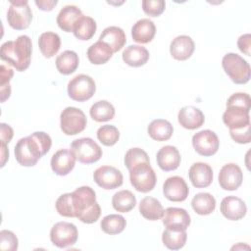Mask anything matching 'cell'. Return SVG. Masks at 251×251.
Returning <instances> with one entry per match:
<instances>
[{"label":"cell","mask_w":251,"mask_h":251,"mask_svg":"<svg viewBox=\"0 0 251 251\" xmlns=\"http://www.w3.org/2000/svg\"><path fill=\"white\" fill-rule=\"evenodd\" d=\"M147 132L149 136L156 141H166L172 137L174 127L169 121L164 119H156L149 124Z\"/></svg>","instance_id":"4316f807"},{"label":"cell","mask_w":251,"mask_h":251,"mask_svg":"<svg viewBox=\"0 0 251 251\" xmlns=\"http://www.w3.org/2000/svg\"><path fill=\"white\" fill-rule=\"evenodd\" d=\"M230 137L239 144H247L251 141V125H247L244 127L229 129Z\"/></svg>","instance_id":"7bdbcfd3"},{"label":"cell","mask_w":251,"mask_h":251,"mask_svg":"<svg viewBox=\"0 0 251 251\" xmlns=\"http://www.w3.org/2000/svg\"><path fill=\"white\" fill-rule=\"evenodd\" d=\"M226 105H236L241 106L247 109H250L251 106V98L249 94L244 92H236L233 93L226 101Z\"/></svg>","instance_id":"ee69618b"},{"label":"cell","mask_w":251,"mask_h":251,"mask_svg":"<svg viewBox=\"0 0 251 251\" xmlns=\"http://www.w3.org/2000/svg\"><path fill=\"white\" fill-rule=\"evenodd\" d=\"M11 95V85L10 83H6L3 85H0V96H1V102H5Z\"/></svg>","instance_id":"681fc988"},{"label":"cell","mask_w":251,"mask_h":251,"mask_svg":"<svg viewBox=\"0 0 251 251\" xmlns=\"http://www.w3.org/2000/svg\"><path fill=\"white\" fill-rule=\"evenodd\" d=\"M220 210L225 218L230 221H239L245 217L247 207L245 202L236 196L225 197L220 205Z\"/></svg>","instance_id":"ac0fdd59"},{"label":"cell","mask_w":251,"mask_h":251,"mask_svg":"<svg viewBox=\"0 0 251 251\" xmlns=\"http://www.w3.org/2000/svg\"><path fill=\"white\" fill-rule=\"evenodd\" d=\"M141 5L143 12L150 17L160 16L166 7V3L163 0H143Z\"/></svg>","instance_id":"b9f144b4"},{"label":"cell","mask_w":251,"mask_h":251,"mask_svg":"<svg viewBox=\"0 0 251 251\" xmlns=\"http://www.w3.org/2000/svg\"><path fill=\"white\" fill-rule=\"evenodd\" d=\"M163 193L170 201L182 202L187 198L189 188L181 176H174L165 180L163 184Z\"/></svg>","instance_id":"5bb4252c"},{"label":"cell","mask_w":251,"mask_h":251,"mask_svg":"<svg viewBox=\"0 0 251 251\" xmlns=\"http://www.w3.org/2000/svg\"><path fill=\"white\" fill-rule=\"evenodd\" d=\"M112 205L116 211L127 213L135 207L136 198L129 190H120L113 195Z\"/></svg>","instance_id":"e575fe53"},{"label":"cell","mask_w":251,"mask_h":251,"mask_svg":"<svg viewBox=\"0 0 251 251\" xmlns=\"http://www.w3.org/2000/svg\"><path fill=\"white\" fill-rule=\"evenodd\" d=\"M192 145L199 155L210 157L217 153L220 141L218 135L214 131L204 129L196 132L192 136Z\"/></svg>","instance_id":"8fae6325"},{"label":"cell","mask_w":251,"mask_h":251,"mask_svg":"<svg viewBox=\"0 0 251 251\" xmlns=\"http://www.w3.org/2000/svg\"><path fill=\"white\" fill-rule=\"evenodd\" d=\"M191 206L194 212L198 215H210L216 208V199L208 192H200L192 198Z\"/></svg>","instance_id":"1f68e13d"},{"label":"cell","mask_w":251,"mask_h":251,"mask_svg":"<svg viewBox=\"0 0 251 251\" xmlns=\"http://www.w3.org/2000/svg\"><path fill=\"white\" fill-rule=\"evenodd\" d=\"M139 212L146 220L158 221L162 219L164 208L159 200L151 196H146L139 203Z\"/></svg>","instance_id":"f1b7e54d"},{"label":"cell","mask_w":251,"mask_h":251,"mask_svg":"<svg viewBox=\"0 0 251 251\" xmlns=\"http://www.w3.org/2000/svg\"><path fill=\"white\" fill-rule=\"evenodd\" d=\"M9 159V150L7 149V143L1 141V168H3Z\"/></svg>","instance_id":"f907efd6"},{"label":"cell","mask_w":251,"mask_h":251,"mask_svg":"<svg viewBox=\"0 0 251 251\" xmlns=\"http://www.w3.org/2000/svg\"><path fill=\"white\" fill-rule=\"evenodd\" d=\"M14 75L12 69L6 67L5 65H1V74H0V85L10 83V80Z\"/></svg>","instance_id":"7dc6e473"},{"label":"cell","mask_w":251,"mask_h":251,"mask_svg":"<svg viewBox=\"0 0 251 251\" xmlns=\"http://www.w3.org/2000/svg\"><path fill=\"white\" fill-rule=\"evenodd\" d=\"M89 114L92 120H94L95 122H98V123L107 122L114 118L115 108L110 102L106 100H100L95 102L91 106L89 110Z\"/></svg>","instance_id":"d590c367"},{"label":"cell","mask_w":251,"mask_h":251,"mask_svg":"<svg viewBox=\"0 0 251 251\" xmlns=\"http://www.w3.org/2000/svg\"><path fill=\"white\" fill-rule=\"evenodd\" d=\"M86 55L91 64L102 65L112 58L113 51L108 44L98 40L88 48Z\"/></svg>","instance_id":"f546056e"},{"label":"cell","mask_w":251,"mask_h":251,"mask_svg":"<svg viewBox=\"0 0 251 251\" xmlns=\"http://www.w3.org/2000/svg\"><path fill=\"white\" fill-rule=\"evenodd\" d=\"M75 159L82 164H93L102 157L101 147L90 137L75 139L71 144Z\"/></svg>","instance_id":"52a82bcc"},{"label":"cell","mask_w":251,"mask_h":251,"mask_svg":"<svg viewBox=\"0 0 251 251\" xmlns=\"http://www.w3.org/2000/svg\"><path fill=\"white\" fill-rule=\"evenodd\" d=\"M242 180V171L240 167L234 163L226 164L220 170L219 184L225 190H236L241 185Z\"/></svg>","instance_id":"4fadbf2b"},{"label":"cell","mask_w":251,"mask_h":251,"mask_svg":"<svg viewBox=\"0 0 251 251\" xmlns=\"http://www.w3.org/2000/svg\"><path fill=\"white\" fill-rule=\"evenodd\" d=\"M19 241L15 233L11 230L2 229L0 231V249L8 251H16Z\"/></svg>","instance_id":"60d3db41"},{"label":"cell","mask_w":251,"mask_h":251,"mask_svg":"<svg viewBox=\"0 0 251 251\" xmlns=\"http://www.w3.org/2000/svg\"><path fill=\"white\" fill-rule=\"evenodd\" d=\"M32 21V12L26 0H12L7 12L9 25L17 30L25 29Z\"/></svg>","instance_id":"8992f818"},{"label":"cell","mask_w":251,"mask_h":251,"mask_svg":"<svg viewBox=\"0 0 251 251\" xmlns=\"http://www.w3.org/2000/svg\"><path fill=\"white\" fill-rule=\"evenodd\" d=\"M55 207L59 215L67 218H75L72 193H65L59 196Z\"/></svg>","instance_id":"f35d334b"},{"label":"cell","mask_w":251,"mask_h":251,"mask_svg":"<svg viewBox=\"0 0 251 251\" xmlns=\"http://www.w3.org/2000/svg\"><path fill=\"white\" fill-rule=\"evenodd\" d=\"M96 91L94 79L87 75L79 74L73 77L68 83L69 97L77 102L89 100Z\"/></svg>","instance_id":"9c48e42d"},{"label":"cell","mask_w":251,"mask_h":251,"mask_svg":"<svg viewBox=\"0 0 251 251\" xmlns=\"http://www.w3.org/2000/svg\"><path fill=\"white\" fill-rule=\"evenodd\" d=\"M250 46H251V35L249 33H245L239 36L237 40L238 49L247 56H250Z\"/></svg>","instance_id":"f6af8a7d"},{"label":"cell","mask_w":251,"mask_h":251,"mask_svg":"<svg viewBox=\"0 0 251 251\" xmlns=\"http://www.w3.org/2000/svg\"><path fill=\"white\" fill-rule=\"evenodd\" d=\"M222 66L232 82L245 84L249 81L251 76L250 65L240 55L236 53L226 54L223 57Z\"/></svg>","instance_id":"277c9868"},{"label":"cell","mask_w":251,"mask_h":251,"mask_svg":"<svg viewBox=\"0 0 251 251\" xmlns=\"http://www.w3.org/2000/svg\"><path fill=\"white\" fill-rule=\"evenodd\" d=\"M87 125L85 114L78 108L67 107L60 115V126L63 133L75 135L83 131Z\"/></svg>","instance_id":"ba28073f"},{"label":"cell","mask_w":251,"mask_h":251,"mask_svg":"<svg viewBox=\"0 0 251 251\" xmlns=\"http://www.w3.org/2000/svg\"><path fill=\"white\" fill-rule=\"evenodd\" d=\"M177 120L182 127L193 130L202 126L205 122V117L200 109L194 106H184L179 110Z\"/></svg>","instance_id":"44dd1931"},{"label":"cell","mask_w":251,"mask_h":251,"mask_svg":"<svg viewBox=\"0 0 251 251\" xmlns=\"http://www.w3.org/2000/svg\"><path fill=\"white\" fill-rule=\"evenodd\" d=\"M124 62L130 67H141L149 60V51L141 45H129L122 54Z\"/></svg>","instance_id":"484cf974"},{"label":"cell","mask_w":251,"mask_h":251,"mask_svg":"<svg viewBox=\"0 0 251 251\" xmlns=\"http://www.w3.org/2000/svg\"><path fill=\"white\" fill-rule=\"evenodd\" d=\"M31 53V39L27 35H20L16 40H9L2 44L0 57L18 72H24L29 67Z\"/></svg>","instance_id":"7a4b0ae2"},{"label":"cell","mask_w":251,"mask_h":251,"mask_svg":"<svg viewBox=\"0 0 251 251\" xmlns=\"http://www.w3.org/2000/svg\"><path fill=\"white\" fill-rule=\"evenodd\" d=\"M94 181L104 189H115L123 184L124 176L120 170L112 166H101L93 173Z\"/></svg>","instance_id":"7c38bea8"},{"label":"cell","mask_w":251,"mask_h":251,"mask_svg":"<svg viewBox=\"0 0 251 251\" xmlns=\"http://www.w3.org/2000/svg\"><path fill=\"white\" fill-rule=\"evenodd\" d=\"M75 156L70 149H60L51 158V169L57 176L69 175L75 165Z\"/></svg>","instance_id":"e0dca14e"},{"label":"cell","mask_w":251,"mask_h":251,"mask_svg":"<svg viewBox=\"0 0 251 251\" xmlns=\"http://www.w3.org/2000/svg\"><path fill=\"white\" fill-rule=\"evenodd\" d=\"M72 196L75 218L84 224H93L99 219L101 208L96 201L95 191L90 186L76 188Z\"/></svg>","instance_id":"3957f363"},{"label":"cell","mask_w":251,"mask_h":251,"mask_svg":"<svg viewBox=\"0 0 251 251\" xmlns=\"http://www.w3.org/2000/svg\"><path fill=\"white\" fill-rule=\"evenodd\" d=\"M124 161H125V165L127 168V170H130L133 166H135L139 163H142V162L150 163L148 154L143 149L138 148V147L128 149L125 155Z\"/></svg>","instance_id":"ab89813d"},{"label":"cell","mask_w":251,"mask_h":251,"mask_svg":"<svg viewBox=\"0 0 251 251\" xmlns=\"http://www.w3.org/2000/svg\"><path fill=\"white\" fill-rule=\"evenodd\" d=\"M97 25L94 19L82 15L74 27V35L79 40H89L96 32Z\"/></svg>","instance_id":"836d02e7"},{"label":"cell","mask_w":251,"mask_h":251,"mask_svg":"<svg viewBox=\"0 0 251 251\" xmlns=\"http://www.w3.org/2000/svg\"><path fill=\"white\" fill-rule=\"evenodd\" d=\"M195 44L192 38L188 35H178L170 45V53L172 57L178 61L187 60L194 52Z\"/></svg>","instance_id":"7402d4cb"},{"label":"cell","mask_w":251,"mask_h":251,"mask_svg":"<svg viewBox=\"0 0 251 251\" xmlns=\"http://www.w3.org/2000/svg\"><path fill=\"white\" fill-rule=\"evenodd\" d=\"M188 176L192 185L196 188L208 187L213 181L212 168L202 162L194 163L189 169Z\"/></svg>","instance_id":"d6986e66"},{"label":"cell","mask_w":251,"mask_h":251,"mask_svg":"<svg viewBox=\"0 0 251 251\" xmlns=\"http://www.w3.org/2000/svg\"><path fill=\"white\" fill-rule=\"evenodd\" d=\"M97 138L103 145L113 146L120 138V131L113 125H105L97 129Z\"/></svg>","instance_id":"74e56055"},{"label":"cell","mask_w":251,"mask_h":251,"mask_svg":"<svg viewBox=\"0 0 251 251\" xmlns=\"http://www.w3.org/2000/svg\"><path fill=\"white\" fill-rule=\"evenodd\" d=\"M38 46L42 55L46 58L55 56L61 47L60 36L52 31H46L40 34L38 38Z\"/></svg>","instance_id":"83f0119b"},{"label":"cell","mask_w":251,"mask_h":251,"mask_svg":"<svg viewBox=\"0 0 251 251\" xmlns=\"http://www.w3.org/2000/svg\"><path fill=\"white\" fill-rule=\"evenodd\" d=\"M187 233L184 229L166 228L162 233V241L170 250L181 249L186 242Z\"/></svg>","instance_id":"d6a6232c"},{"label":"cell","mask_w":251,"mask_h":251,"mask_svg":"<svg viewBox=\"0 0 251 251\" xmlns=\"http://www.w3.org/2000/svg\"><path fill=\"white\" fill-rule=\"evenodd\" d=\"M78 231L76 226L68 222L56 223L50 230V240L58 248H67L77 241Z\"/></svg>","instance_id":"30bf717a"},{"label":"cell","mask_w":251,"mask_h":251,"mask_svg":"<svg viewBox=\"0 0 251 251\" xmlns=\"http://www.w3.org/2000/svg\"><path fill=\"white\" fill-rule=\"evenodd\" d=\"M14 136V130L13 128L4 123L0 124V137L1 141L5 143H9Z\"/></svg>","instance_id":"bcb514c9"},{"label":"cell","mask_w":251,"mask_h":251,"mask_svg":"<svg viewBox=\"0 0 251 251\" xmlns=\"http://www.w3.org/2000/svg\"><path fill=\"white\" fill-rule=\"evenodd\" d=\"M82 15L81 10L77 6L67 5L60 10L57 16L58 26L66 32H73L76 22Z\"/></svg>","instance_id":"603a6c76"},{"label":"cell","mask_w":251,"mask_h":251,"mask_svg":"<svg viewBox=\"0 0 251 251\" xmlns=\"http://www.w3.org/2000/svg\"><path fill=\"white\" fill-rule=\"evenodd\" d=\"M250 109L236 106L226 105V110L223 114V122L229 129H236L250 125Z\"/></svg>","instance_id":"9a60e30c"},{"label":"cell","mask_w":251,"mask_h":251,"mask_svg":"<svg viewBox=\"0 0 251 251\" xmlns=\"http://www.w3.org/2000/svg\"><path fill=\"white\" fill-rule=\"evenodd\" d=\"M58 1L57 0H36L35 1V5L38 7V9L42 10V11H52L53 8L57 5Z\"/></svg>","instance_id":"c3c4849f"},{"label":"cell","mask_w":251,"mask_h":251,"mask_svg":"<svg viewBox=\"0 0 251 251\" xmlns=\"http://www.w3.org/2000/svg\"><path fill=\"white\" fill-rule=\"evenodd\" d=\"M159 168L165 172L175 171L180 165V154L176 147L172 145L163 146L156 155Z\"/></svg>","instance_id":"ffe728a7"},{"label":"cell","mask_w":251,"mask_h":251,"mask_svg":"<svg viewBox=\"0 0 251 251\" xmlns=\"http://www.w3.org/2000/svg\"><path fill=\"white\" fill-rule=\"evenodd\" d=\"M126 226V221L122 215L110 214L105 216L100 223L101 229L110 235L118 234L124 231Z\"/></svg>","instance_id":"8d00e7d4"},{"label":"cell","mask_w":251,"mask_h":251,"mask_svg":"<svg viewBox=\"0 0 251 251\" xmlns=\"http://www.w3.org/2000/svg\"><path fill=\"white\" fill-rule=\"evenodd\" d=\"M52 139L44 131H35L21 138L15 146L17 162L24 167H33L51 148Z\"/></svg>","instance_id":"6da1fadb"},{"label":"cell","mask_w":251,"mask_h":251,"mask_svg":"<svg viewBox=\"0 0 251 251\" xmlns=\"http://www.w3.org/2000/svg\"><path fill=\"white\" fill-rule=\"evenodd\" d=\"M156 34V26L149 19L138 20L131 27V36L133 41L141 44L149 43Z\"/></svg>","instance_id":"cb8c5ba5"},{"label":"cell","mask_w":251,"mask_h":251,"mask_svg":"<svg viewBox=\"0 0 251 251\" xmlns=\"http://www.w3.org/2000/svg\"><path fill=\"white\" fill-rule=\"evenodd\" d=\"M162 222L166 228L186 230L190 225L191 220L186 210L177 207H169L164 210Z\"/></svg>","instance_id":"2e32d148"},{"label":"cell","mask_w":251,"mask_h":251,"mask_svg":"<svg viewBox=\"0 0 251 251\" xmlns=\"http://www.w3.org/2000/svg\"><path fill=\"white\" fill-rule=\"evenodd\" d=\"M56 68L62 75H68L73 74L78 67V55L73 50H66L56 58Z\"/></svg>","instance_id":"4dcf8cb0"},{"label":"cell","mask_w":251,"mask_h":251,"mask_svg":"<svg viewBox=\"0 0 251 251\" xmlns=\"http://www.w3.org/2000/svg\"><path fill=\"white\" fill-rule=\"evenodd\" d=\"M99 40L108 44L113 53L120 51L126 43L125 31L121 27L115 25L106 27L100 34Z\"/></svg>","instance_id":"d4e9b609"},{"label":"cell","mask_w":251,"mask_h":251,"mask_svg":"<svg viewBox=\"0 0 251 251\" xmlns=\"http://www.w3.org/2000/svg\"><path fill=\"white\" fill-rule=\"evenodd\" d=\"M128 172L130 183L137 191L147 193L155 187L157 176L150 163H139L128 170Z\"/></svg>","instance_id":"5b68a950"}]
</instances>
